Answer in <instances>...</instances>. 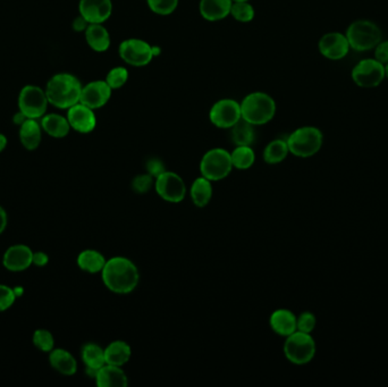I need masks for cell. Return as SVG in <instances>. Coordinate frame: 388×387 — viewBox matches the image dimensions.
<instances>
[{
  "label": "cell",
  "instance_id": "6da1fadb",
  "mask_svg": "<svg viewBox=\"0 0 388 387\" xmlns=\"http://www.w3.org/2000/svg\"><path fill=\"white\" fill-rule=\"evenodd\" d=\"M101 276L108 290L116 294L131 293L140 282L139 269L125 257H114L107 260Z\"/></svg>",
  "mask_w": 388,
  "mask_h": 387
},
{
  "label": "cell",
  "instance_id": "7a4b0ae2",
  "mask_svg": "<svg viewBox=\"0 0 388 387\" xmlns=\"http://www.w3.org/2000/svg\"><path fill=\"white\" fill-rule=\"evenodd\" d=\"M82 87L81 82L74 75L59 73L49 80L45 91L52 106L59 109H68L80 103Z\"/></svg>",
  "mask_w": 388,
  "mask_h": 387
},
{
  "label": "cell",
  "instance_id": "3957f363",
  "mask_svg": "<svg viewBox=\"0 0 388 387\" xmlns=\"http://www.w3.org/2000/svg\"><path fill=\"white\" fill-rule=\"evenodd\" d=\"M242 120L252 125H263L274 118L276 103L269 94L253 92L246 96L241 103Z\"/></svg>",
  "mask_w": 388,
  "mask_h": 387
},
{
  "label": "cell",
  "instance_id": "277c9868",
  "mask_svg": "<svg viewBox=\"0 0 388 387\" xmlns=\"http://www.w3.org/2000/svg\"><path fill=\"white\" fill-rule=\"evenodd\" d=\"M345 36L351 49L358 52L374 50L382 40V30L370 20H356L351 23L346 29Z\"/></svg>",
  "mask_w": 388,
  "mask_h": 387
},
{
  "label": "cell",
  "instance_id": "5b68a950",
  "mask_svg": "<svg viewBox=\"0 0 388 387\" xmlns=\"http://www.w3.org/2000/svg\"><path fill=\"white\" fill-rule=\"evenodd\" d=\"M286 143L290 154L300 158H309L321 151L323 134L316 126H302L290 134Z\"/></svg>",
  "mask_w": 388,
  "mask_h": 387
},
{
  "label": "cell",
  "instance_id": "8992f818",
  "mask_svg": "<svg viewBox=\"0 0 388 387\" xmlns=\"http://www.w3.org/2000/svg\"><path fill=\"white\" fill-rule=\"evenodd\" d=\"M317 352L314 339L309 333L297 332L286 337L284 355L288 362L294 365H307L312 362Z\"/></svg>",
  "mask_w": 388,
  "mask_h": 387
},
{
  "label": "cell",
  "instance_id": "52a82bcc",
  "mask_svg": "<svg viewBox=\"0 0 388 387\" xmlns=\"http://www.w3.org/2000/svg\"><path fill=\"white\" fill-rule=\"evenodd\" d=\"M233 168L230 154L225 149H211L201 159V175L211 182L226 178Z\"/></svg>",
  "mask_w": 388,
  "mask_h": 387
},
{
  "label": "cell",
  "instance_id": "ba28073f",
  "mask_svg": "<svg viewBox=\"0 0 388 387\" xmlns=\"http://www.w3.org/2000/svg\"><path fill=\"white\" fill-rule=\"evenodd\" d=\"M351 78L358 87L372 89L385 80V65L375 59H365L353 67Z\"/></svg>",
  "mask_w": 388,
  "mask_h": 387
},
{
  "label": "cell",
  "instance_id": "9c48e42d",
  "mask_svg": "<svg viewBox=\"0 0 388 387\" xmlns=\"http://www.w3.org/2000/svg\"><path fill=\"white\" fill-rule=\"evenodd\" d=\"M48 103L45 91L36 85H25L19 96V109L32 120H39L45 116Z\"/></svg>",
  "mask_w": 388,
  "mask_h": 387
},
{
  "label": "cell",
  "instance_id": "30bf717a",
  "mask_svg": "<svg viewBox=\"0 0 388 387\" xmlns=\"http://www.w3.org/2000/svg\"><path fill=\"white\" fill-rule=\"evenodd\" d=\"M155 189L159 197L172 204L184 200L188 191L183 178L174 171H169L155 178Z\"/></svg>",
  "mask_w": 388,
  "mask_h": 387
},
{
  "label": "cell",
  "instance_id": "8fae6325",
  "mask_svg": "<svg viewBox=\"0 0 388 387\" xmlns=\"http://www.w3.org/2000/svg\"><path fill=\"white\" fill-rule=\"evenodd\" d=\"M120 56L127 64L142 67L149 64L155 57L152 45L140 39H127L120 45Z\"/></svg>",
  "mask_w": 388,
  "mask_h": 387
},
{
  "label": "cell",
  "instance_id": "7c38bea8",
  "mask_svg": "<svg viewBox=\"0 0 388 387\" xmlns=\"http://www.w3.org/2000/svg\"><path fill=\"white\" fill-rule=\"evenodd\" d=\"M211 122L219 129H232L241 118V105L233 99H222L211 107Z\"/></svg>",
  "mask_w": 388,
  "mask_h": 387
},
{
  "label": "cell",
  "instance_id": "4fadbf2b",
  "mask_svg": "<svg viewBox=\"0 0 388 387\" xmlns=\"http://www.w3.org/2000/svg\"><path fill=\"white\" fill-rule=\"evenodd\" d=\"M318 49L325 59L341 61L345 59L351 47L344 33L328 32L323 34L318 43Z\"/></svg>",
  "mask_w": 388,
  "mask_h": 387
},
{
  "label": "cell",
  "instance_id": "5bb4252c",
  "mask_svg": "<svg viewBox=\"0 0 388 387\" xmlns=\"http://www.w3.org/2000/svg\"><path fill=\"white\" fill-rule=\"evenodd\" d=\"M3 265L12 273H21L33 265V251L25 244H14L3 255Z\"/></svg>",
  "mask_w": 388,
  "mask_h": 387
},
{
  "label": "cell",
  "instance_id": "9a60e30c",
  "mask_svg": "<svg viewBox=\"0 0 388 387\" xmlns=\"http://www.w3.org/2000/svg\"><path fill=\"white\" fill-rule=\"evenodd\" d=\"M78 10L89 24H103L113 13L111 0H80Z\"/></svg>",
  "mask_w": 388,
  "mask_h": 387
},
{
  "label": "cell",
  "instance_id": "2e32d148",
  "mask_svg": "<svg viewBox=\"0 0 388 387\" xmlns=\"http://www.w3.org/2000/svg\"><path fill=\"white\" fill-rule=\"evenodd\" d=\"M67 110L68 123L72 129H75L76 132L87 134L96 129L97 117L94 115V109H91L83 103H78Z\"/></svg>",
  "mask_w": 388,
  "mask_h": 387
},
{
  "label": "cell",
  "instance_id": "e0dca14e",
  "mask_svg": "<svg viewBox=\"0 0 388 387\" xmlns=\"http://www.w3.org/2000/svg\"><path fill=\"white\" fill-rule=\"evenodd\" d=\"M111 97V87L106 81H94L82 87L80 103L91 109L105 106Z\"/></svg>",
  "mask_w": 388,
  "mask_h": 387
},
{
  "label": "cell",
  "instance_id": "ac0fdd59",
  "mask_svg": "<svg viewBox=\"0 0 388 387\" xmlns=\"http://www.w3.org/2000/svg\"><path fill=\"white\" fill-rule=\"evenodd\" d=\"M297 320L298 317L291 310L279 309L272 313L269 323L277 335L288 337L298 331Z\"/></svg>",
  "mask_w": 388,
  "mask_h": 387
},
{
  "label": "cell",
  "instance_id": "d6986e66",
  "mask_svg": "<svg viewBox=\"0 0 388 387\" xmlns=\"http://www.w3.org/2000/svg\"><path fill=\"white\" fill-rule=\"evenodd\" d=\"M49 364L54 370L65 376H73L78 371V362L65 348H54L49 352Z\"/></svg>",
  "mask_w": 388,
  "mask_h": 387
},
{
  "label": "cell",
  "instance_id": "ffe728a7",
  "mask_svg": "<svg viewBox=\"0 0 388 387\" xmlns=\"http://www.w3.org/2000/svg\"><path fill=\"white\" fill-rule=\"evenodd\" d=\"M94 379L99 387H127L129 385V379L123 369L107 364L97 371Z\"/></svg>",
  "mask_w": 388,
  "mask_h": 387
},
{
  "label": "cell",
  "instance_id": "44dd1931",
  "mask_svg": "<svg viewBox=\"0 0 388 387\" xmlns=\"http://www.w3.org/2000/svg\"><path fill=\"white\" fill-rule=\"evenodd\" d=\"M233 0H201V17L209 22L224 20L230 14Z\"/></svg>",
  "mask_w": 388,
  "mask_h": 387
},
{
  "label": "cell",
  "instance_id": "7402d4cb",
  "mask_svg": "<svg viewBox=\"0 0 388 387\" xmlns=\"http://www.w3.org/2000/svg\"><path fill=\"white\" fill-rule=\"evenodd\" d=\"M82 360L87 367V373L91 377H96L97 371L106 365L105 350L96 343H87L81 351Z\"/></svg>",
  "mask_w": 388,
  "mask_h": 387
},
{
  "label": "cell",
  "instance_id": "603a6c76",
  "mask_svg": "<svg viewBox=\"0 0 388 387\" xmlns=\"http://www.w3.org/2000/svg\"><path fill=\"white\" fill-rule=\"evenodd\" d=\"M43 131L41 124L38 121L28 118L20 126V140L23 147L29 151L39 148L43 140Z\"/></svg>",
  "mask_w": 388,
  "mask_h": 387
},
{
  "label": "cell",
  "instance_id": "cb8c5ba5",
  "mask_svg": "<svg viewBox=\"0 0 388 387\" xmlns=\"http://www.w3.org/2000/svg\"><path fill=\"white\" fill-rule=\"evenodd\" d=\"M40 124L43 131L55 139H63L65 136H67L72 129L67 117L62 116L59 114H47L41 117Z\"/></svg>",
  "mask_w": 388,
  "mask_h": 387
},
{
  "label": "cell",
  "instance_id": "d4e9b609",
  "mask_svg": "<svg viewBox=\"0 0 388 387\" xmlns=\"http://www.w3.org/2000/svg\"><path fill=\"white\" fill-rule=\"evenodd\" d=\"M76 262L81 271L89 273V274H97L103 271L107 262V259L105 258V255L101 252L87 249V250H83L78 255Z\"/></svg>",
  "mask_w": 388,
  "mask_h": 387
},
{
  "label": "cell",
  "instance_id": "484cf974",
  "mask_svg": "<svg viewBox=\"0 0 388 387\" xmlns=\"http://www.w3.org/2000/svg\"><path fill=\"white\" fill-rule=\"evenodd\" d=\"M85 40L94 52H106L110 47V36L101 24H89L85 30Z\"/></svg>",
  "mask_w": 388,
  "mask_h": 387
},
{
  "label": "cell",
  "instance_id": "4316f807",
  "mask_svg": "<svg viewBox=\"0 0 388 387\" xmlns=\"http://www.w3.org/2000/svg\"><path fill=\"white\" fill-rule=\"evenodd\" d=\"M132 357V348L124 341H114L105 348V358L107 365L122 366L129 362Z\"/></svg>",
  "mask_w": 388,
  "mask_h": 387
},
{
  "label": "cell",
  "instance_id": "83f0119b",
  "mask_svg": "<svg viewBox=\"0 0 388 387\" xmlns=\"http://www.w3.org/2000/svg\"><path fill=\"white\" fill-rule=\"evenodd\" d=\"M213 193H214L213 185L208 178L201 176L192 183L190 194L193 204L199 208L208 206L213 199Z\"/></svg>",
  "mask_w": 388,
  "mask_h": 387
},
{
  "label": "cell",
  "instance_id": "f1b7e54d",
  "mask_svg": "<svg viewBox=\"0 0 388 387\" xmlns=\"http://www.w3.org/2000/svg\"><path fill=\"white\" fill-rule=\"evenodd\" d=\"M290 154L286 140L276 139L269 143L263 150V160L267 164L276 165L284 162Z\"/></svg>",
  "mask_w": 388,
  "mask_h": 387
},
{
  "label": "cell",
  "instance_id": "f546056e",
  "mask_svg": "<svg viewBox=\"0 0 388 387\" xmlns=\"http://www.w3.org/2000/svg\"><path fill=\"white\" fill-rule=\"evenodd\" d=\"M233 167L237 169H249L256 160V155L250 145H237L230 154Z\"/></svg>",
  "mask_w": 388,
  "mask_h": 387
},
{
  "label": "cell",
  "instance_id": "4dcf8cb0",
  "mask_svg": "<svg viewBox=\"0 0 388 387\" xmlns=\"http://www.w3.org/2000/svg\"><path fill=\"white\" fill-rule=\"evenodd\" d=\"M232 140L237 145H251L255 141V129L252 124L241 120L232 127Z\"/></svg>",
  "mask_w": 388,
  "mask_h": 387
},
{
  "label": "cell",
  "instance_id": "1f68e13d",
  "mask_svg": "<svg viewBox=\"0 0 388 387\" xmlns=\"http://www.w3.org/2000/svg\"><path fill=\"white\" fill-rule=\"evenodd\" d=\"M32 343L38 350L45 353H49L55 348V337L48 329L39 328L34 331Z\"/></svg>",
  "mask_w": 388,
  "mask_h": 387
},
{
  "label": "cell",
  "instance_id": "d6a6232c",
  "mask_svg": "<svg viewBox=\"0 0 388 387\" xmlns=\"http://www.w3.org/2000/svg\"><path fill=\"white\" fill-rule=\"evenodd\" d=\"M230 14L239 22L248 23L253 20L255 10L248 1H239V3H233L230 8Z\"/></svg>",
  "mask_w": 388,
  "mask_h": 387
},
{
  "label": "cell",
  "instance_id": "836d02e7",
  "mask_svg": "<svg viewBox=\"0 0 388 387\" xmlns=\"http://www.w3.org/2000/svg\"><path fill=\"white\" fill-rule=\"evenodd\" d=\"M148 6L158 15H169L177 8L178 0H147Z\"/></svg>",
  "mask_w": 388,
  "mask_h": 387
},
{
  "label": "cell",
  "instance_id": "e575fe53",
  "mask_svg": "<svg viewBox=\"0 0 388 387\" xmlns=\"http://www.w3.org/2000/svg\"><path fill=\"white\" fill-rule=\"evenodd\" d=\"M127 80H129V72L125 67H115L110 70L106 78V82L111 87V90L123 87Z\"/></svg>",
  "mask_w": 388,
  "mask_h": 387
},
{
  "label": "cell",
  "instance_id": "d590c367",
  "mask_svg": "<svg viewBox=\"0 0 388 387\" xmlns=\"http://www.w3.org/2000/svg\"><path fill=\"white\" fill-rule=\"evenodd\" d=\"M155 178H152L151 175L141 174L138 175L132 181V189L136 193L144 194L151 190L152 187H155Z\"/></svg>",
  "mask_w": 388,
  "mask_h": 387
},
{
  "label": "cell",
  "instance_id": "8d00e7d4",
  "mask_svg": "<svg viewBox=\"0 0 388 387\" xmlns=\"http://www.w3.org/2000/svg\"><path fill=\"white\" fill-rule=\"evenodd\" d=\"M297 326H298V331H300V332L311 334L317 326V318L310 311H304L298 317Z\"/></svg>",
  "mask_w": 388,
  "mask_h": 387
},
{
  "label": "cell",
  "instance_id": "74e56055",
  "mask_svg": "<svg viewBox=\"0 0 388 387\" xmlns=\"http://www.w3.org/2000/svg\"><path fill=\"white\" fill-rule=\"evenodd\" d=\"M17 299V295L14 293L13 287L0 284V313L6 311V310L12 308V306L15 304Z\"/></svg>",
  "mask_w": 388,
  "mask_h": 387
},
{
  "label": "cell",
  "instance_id": "f35d334b",
  "mask_svg": "<svg viewBox=\"0 0 388 387\" xmlns=\"http://www.w3.org/2000/svg\"><path fill=\"white\" fill-rule=\"evenodd\" d=\"M147 171H148V174L151 175L152 178H157L158 176L165 173V166L162 164L160 159L153 158L148 160L146 165Z\"/></svg>",
  "mask_w": 388,
  "mask_h": 387
},
{
  "label": "cell",
  "instance_id": "ab89813d",
  "mask_svg": "<svg viewBox=\"0 0 388 387\" xmlns=\"http://www.w3.org/2000/svg\"><path fill=\"white\" fill-rule=\"evenodd\" d=\"M374 59L386 65L388 63V40H382L374 49Z\"/></svg>",
  "mask_w": 388,
  "mask_h": 387
},
{
  "label": "cell",
  "instance_id": "60d3db41",
  "mask_svg": "<svg viewBox=\"0 0 388 387\" xmlns=\"http://www.w3.org/2000/svg\"><path fill=\"white\" fill-rule=\"evenodd\" d=\"M49 257L45 252L33 251V265L36 267H45L48 265Z\"/></svg>",
  "mask_w": 388,
  "mask_h": 387
},
{
  "label": "cell",
  "instance_id": "b9f144b4",
  "mask_svg": "<svg viewBox=\"0 0 388 387\" xmlns=\"http://www.w3.org/2000/svg\"><path fill=\"white\" fill-rule=\"evenodd\" d=\"M7 224H8V215H7L6 210L0 206V236L5 232Z\"/></svg>",
  "mask_w": 388,
  "mask_h": 387
},
{
  "label": "cell",
  "instance_id": "7bdbcfd3",
  "mask_svg": "<svg viewBox=\"0 0 388 387\" xmlns=\"http://www.w3.org/2000/svg\"><path fill=\"white\" fill-rule=\"evenodd\" d=\"M87 24H89V23L80 15V17H78V19H75L74 22H73V28H74L75 31L80 32V31L87 30Z\"/></svg>",
  "mask_w": 388,
  "mask_h": 387
},
{
  "label": "cell",
  "instance_id": "ee69618b",
  "mask_svg": "<svg viewBox=\"0 0 388 387\" xmlns=\"http://www.w3.org/2000/svg\"><path fill=\"white\" fill-rule=\"evenodd\" d=\"M28 120V117L22 113V112H19V113L14 116V123L17 124V125H22L23 123L25 122Z\"/></svg>",
  "mask_w": 388,
  "mask_h": 387
},
{
  "label": "cell",
  "instance_id": "f6af8a7d",
  "mask_svg": "<svg viewBox=\"0 0 388 387\" xmlns=\"http://www.w3.org/2000/svg\"><path fill=\"white\" fill-rule=\"evenodd\" d=\"M7 143H8V141H7L6 136L0 133V154H1V152H3L5 149H6Z\"/></svg>",
  "mask_w": 388,
  "mask_h": 387
},
{
  "label": "cell",
  "instance_id": "bcb514c9",
  "mask_svg": "<svg viewBox=\"0 0 388 387\" xmlns=\"http://www.w3.org/2000/svg\"><path fill=\"white\" fill-rule=\"evenodd\" d=\"M13 290L14 293H15V295H17V299H19V297H23V294H24V292H25V290H24V287L23 286L13 287Z\"/></svg>",
  "mask_w": 388,
  "mask_h": 387
},
{
  "label": "cell",
  "instance_id": "7dc6e473",
  "mask_svg": "<svg viewBox=\"0 0 388 387\" xmlns=\"http://www.w3.org/2000/svg\"><path fill=\"white\" fill-rule=\"evenodd\" d=\"M385 76L388 79V63L385 65Z\"/></svg>",
  "mask_w": 388,
  "mask_h": 387
},
{
  "label": "cell",
  "instance_id": "c3c4849f",
  "mask_svg": "<svg viewBox=\"0 0 388 387\" xmlns=\"http://www.w3.org/2000/svg\"><path fill=\"white\" fill-rule=\"evenodd\" d=\"M239 1H249V0H233V3H239Z\"/></svg>",
  "mask_w": 388,
  "mask_h": 387
}]
</instances>
